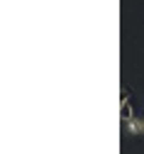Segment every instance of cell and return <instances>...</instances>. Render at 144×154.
Wrapping results in <instances>:
<instances>
[{
  "label": "cell",
  "mask_w": 144,
  "mask_h": 154,
  "mask_svg": "<svg viewBox=\"0 0 144 154\" xmlns=\"http://www.w3.org/2000/svg\"><path fill=\"white\" fill-rule=\"evenodd\" d=\"M125 125H127V132H130V134H134V137L144 134V122H142V118H130Z\"/></svg>",
  "instance_id": "obj_1"
},
{
  "label": "cell",
  "mask_w": 144,
  "mask_h": 154,
  "mask_svg": "<svg viewBox=\"0 0 144 154\" xmlns=\"http://www.w3.org/2000/svg\"><path fill=\"white\" fill-rule=\"evenodd\" d=\"M142 122H144V115H142Z\"/></svg>",
  "instance_id": "obj_2"
}]
</instances>
